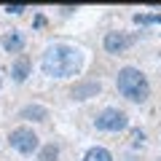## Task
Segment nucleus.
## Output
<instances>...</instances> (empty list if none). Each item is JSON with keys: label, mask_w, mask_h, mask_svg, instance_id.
<instances>
[{"label": "nucleus", "mask_w": 161, "mask_h": 161, "mask_svg": "<svg viewBox=\"0 0 161 161\" xmlns=\"http://www.w3.org/2000/svg\"><path fill=\"white\" fill-rule=\"evenodd\" d=\"M83 67V54L80 48L67 46V43H54L46 48L43 59H40V70L51 78H70V75H78Z\"/></svg>", "instance_id": "f257e3e1"}, {"label": "nucleus", "mask_w": 161, "mask_h": 161, "mask_svg": "<svg viewBox=\"0 0 161 161\" xmlns=\"http://www.w3.org/2000/svg\"><path fill=\"white\" fill-rule=\"evenodd\" d=\"M115 86H118V92L126 99H132V102H145L150 97V83L137 67H121L118 78H115Z\"/></svg>", "instance_id": "f03ea898"}, {"label": "nucleus", "mask_w": 161, "mask_h": 161, "mask_svg": "<svg viewBox=\"0 0 161 161\" xmlns=\"http://www.w3.org/2000/svg\"><path fill=\"white\" fill-rule=\"evenodd\" d=\"M94 126L102 129V132H121V129L129 126V115L124 110H118V108H105L94 118Z\"/></svg>", "instance_id": "7ed1b4c3"}, {"label": "nucleus", "mask_w": 161, "mask_h": 161, "mask_svg": "<svg viewBox=\"0 0 161 161\" xmlns=\"http://www.w3.org/2000/svg\"><path fill=\"white\" fill-rule=\"evenodd\" d=\"M8 142H11L14 150H19V153H24V156L35 153V150H38V145H40V142H38V134H35L30 126H19V129H14L11 137H8Z\"/></svg>", "instance_id": "20e7f679"}, {"label": "nucleus", "mask_w": 161, "mask_h": 161, "mask_svg": "<svg viewBox=\"0 0 161 161\" xmlns=\"http://www.w3.org/2000/svg\"><path fill=\"white\" fill-rule=\"evenodd\" d=\"M102 46H105L108 54H121V51H126V48L132 46V38L124 35V32H108L105 40H102Z\"/></svg>", "instance_id": "39448f33"}, {"label": "nucleus", "mask_w": 161, "mask_h": 161, "mask_svg": "<svg viewBox=\"0 0 161 161\" xmlns=\"http://www.w3.org/2000/svg\"><path fill=\"white\" fill-rule=\"evenodd\" d=\"M102 83L99 80H83V83H75L73 86V99H89V97H97Z\"/></svg>", "instance_id": "423d86ee"}, {"label": "nucleus", "mask_w": 161, "mask_h": 161, "mask_svg": "<svg viewBox=\"0 0 161 161\" xmlns=\"http://www.w3.org/2000/svg\"><path fill=\"white\" fill-rule=\"evenodd\" d=\"M30 75V57H24V54H19L16 62L11 64V78L16 80V83H22L24 78Z\"/></svg>", "instance_id": "0eeeda50"}, {"label": "nucleus", "mask_w": 161, "mask_h": 161, "mask_svg": "<svg viewBox=\"0 0 161 161\" xmlns=\"http://www.w3.org/2000/svg\"><path fill=\"white\" fill-rule=\"evenodd\" d=\"M3 48H6V51H11V54H19V51L24 48V35L16 32V30H14V32H8V35H3Z\"/></svg>", "instance_id": "6e6552de"}, {"label": "nucleus", "mask_w": 161, "mask_h": 161, "mask_svg": "<svg viewBox=\"0 0 161 161\" xmlns=\"http://www.w3.org/2000/svg\"><path fill=\"white\" fill-rule=\"evenodd\" d=\"M19 115L27 118V121H46V118H48V110L43 108V105H27Z\"/></svg>", "instance_id": "1a4fd4ad"}, {"label": "nucleus", "mask_w": 161, "mask_h": 161, "mask_svg": "<svg viewBox=\"0 0 161 161\" xmlns=\"http://www.w3.org/2000/svg\"><path fill=\"white\" fill-rule=\"evenodd\" d=\"M83 161H113V156H110V150H105V148H92L86 156H83Z\"/></svg>", "instance_id": "9d476101"}, {"label": "nucleus", "mask_w": 161, "mask_h": 161, "mask_svg": "<svg viewBox=\"0 0 161 161\" xmlns=\"http://www.w3.org/2000/svg\"><path fill=\"white\" fill-rule=\"evenodd\" d=\"M57 156H59V148H57L54 142H51V145H46V148L40 150V161H54Z\"/></svg>", "instance_id": "9b49d317"}, {"label": "nucleus", "mask_w": 161, "mask_h": 161, "mask_svg": "<svg viewBox=\"0 0 161 161\" xmlns=\"http://www.w3.org/2000/svg\"><path fill=\"white\" fill-rule=\"evenodd\" d=\"M134 22H137V24H161V14H153V16H148V14H137Z\"/></svg>", "instance_id": "f8f14e48"}, {"label": "nucleus", "mask_w": 161, "mask_h": 161, "mask_svg": "<svg viewBox=\"0 0 161 161\" xmlns=\"http://www.w3.org/2000/svg\"><path fill=\"white\" fill-rule=\"evenodd\" d=\"M6 11H8V14H22V11H24V6H22V3H14V6L8 3V6H6Z\"/></svg>", "instance_id": "ddd939ff"}, {"label": "nucleus", "mask_w": 161, "mask_h": 161, "mask_svg": "<svg viewBox=\"0 0 161 161\" xmlns=\"http://www.w3.org/2000/svg\"><path fill=\"white\" fill-rule=\"evenodd\" d=\"M142 140H145L142 132H134V145H142Z\"/></svg>", "instance_id": "4468645a"}, {"label": "nucleus", "mask_w": 161, "mask_h": 161, "mask_svg": "<svg viewBox=\"0 0 161 161\" xmlns=\"http://www.w3.org/2000/svg\"><path fill=\"white\" fill-rule=\"evenodd\" d=\"M158 161H161V158H158Z\"/></svg>", "instance_id": "2eb2a0df"}]
</instances>
